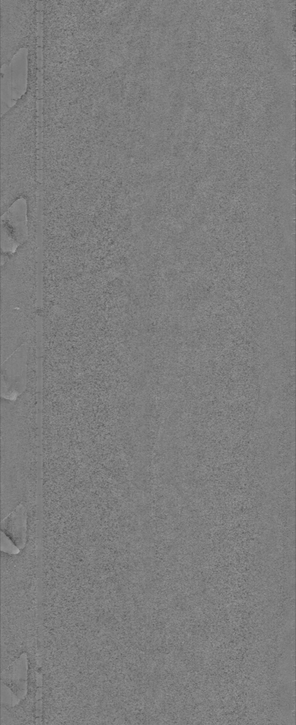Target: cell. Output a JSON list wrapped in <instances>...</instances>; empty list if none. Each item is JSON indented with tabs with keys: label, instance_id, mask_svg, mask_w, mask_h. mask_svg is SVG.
Segmentation results:
<instances>
[{
	"label": "cell",
	"instance_id": "1",
	"mask_svg": "<svg viewBox=\"0 0 296 725\" xmlns=\"http://www.w3.org/2000/svg\"><path fill=\"white\" fill-rule=\"evenodd\" d=\"M34 1H1V65H8L20 47L36 45L37 8Z\"/></svg>",
	"mask_w": 296,
	"mask_h": 725
}]
</instances>
